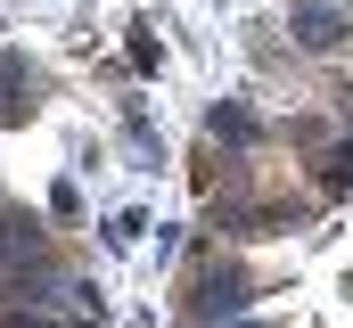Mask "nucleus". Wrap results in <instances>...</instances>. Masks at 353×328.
Here are the masks:
<instances>
[{"instance_id": "nucleus-2", "label": "nucleus", "mask_w": 353, "mask_h": 328, "mask_svg": "<svg viewBox=\"0 0 353 328\" xmlns=\"http://www.w3.org/2000/svg\"><path fill=\"white\" fill-rule=\"evenodd\" d=\"M17 254H25V230H17V222H0V263H17Z\"/></svg>"}, {"instance_id": "nucleus-1", "label": "nucleus", "mask_w": 353, "mask_h": 328, "mask_svg": "<svg viewBox=\"0 0 353 328\" xmlns=\"http://www.w3.org/2000/svg\"><path fill=\"white\" fill-rule=\"evenodd\" d=\"M25 115V82H17V66L0 58V123H17Z\"/></svg>"}, {"instance_id": "nucleus-3", "label": "nucleus", "mask_w": 353, "mask_h": 328, "mask_svg": "<svg viewBox=\"0 0 353 328\" xmlns=\"http://www.w3.org/2000/svg\"><path fill=\"white\" fill-rule=\"evenodd\" d=\"M17 328H50V320H17Z\"/></svg>"}]
</instances>
